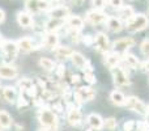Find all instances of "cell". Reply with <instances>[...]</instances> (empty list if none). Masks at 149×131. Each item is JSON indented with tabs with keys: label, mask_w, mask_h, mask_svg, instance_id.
<instances>
[{
	"label": "cell",
	"mask_w": 149,
	"mask_h": 131,
	"mask_svg": "<svg viewBox=\"0 0 149 131\" xmlns=\"http://www.w3.org/2000/svg\"><path fill=\"white\" fill-rule=\"evenodd\" d=\"M38 121L39 123L43 127L49 129L50 131H55L59 126V119H58V116L52 109L50 108H39L38 110Z\"/></svg>",
	"instance_id": "1"
},
{
	"label": "cell",
	"mask_w": 149,
	"mask_h": 131,
	"mask_svg": "<svg viewBox=\"0 0 149 131\" xmlns=\"http://www.w3.org/2000/svg\"><path fill=\"white\" fill-rule=\"evenodd\" d=\"M149 26V20L144 13L134 15L128 21H126V29L128 33H137Z\"/></svg>",
	"instance_id": "2"
},
{
	"label": "cell",
	"mask_w": 149,
	"mask_h": 131,
	"mask_svg": "<svg viewBox=\"0 0 149 131\" xmlns=\"http://www.w3.org/2000/svg\"><path fill=\"white\" fill-rule=\"evenodd\" d=\"M95 97V90L90 87H80L73 92V98L77 104L92 101Z\"/></svg>",
	"instance_id": "3"
},
{
	"label": "cell",
	"mask_w": 149,
	"mask_h": 131,
	"mask_svg": "<svg viewBox=\"0 0 149 131\" xmlns=\"http://www.w3.org/2000/svg\"><path fill=\"white\" fill-rule=\"evenodd\" d=\"M111 75H113V79H114V84L118 85V87H127V85L131 84V80H130L128 75L126 74V71L120 66H116L114 68H111Z\"/></svg>",
	"instance_id": "4"
},
{
	"label": "cell",
	"mask_w": 149,
	"mask_h": 131,
	"mask_svg": "<svg viewBox=\"0 0 149 131\" xmlns=\"http://www.w3.org/2000/svg\"><path fill=\"white\" fill-rule=\"evenodd\" d=\"M94 47L97 49L98 53L101 54H105V53L110 51L111 46H110V41H109V37L106 36L103 32H98L94 36Z\"/></svg>",
	"instance_id": "5"
},
{
	"label": "cell",
	"mask_w": 149,
	"mask_h": 131,
	"mask_svg": "<svg viewBox=\"0 0 149 131\" xmlns=\"http://www.w3.org/2000/svg\"><path fill=\"white\" fill-rule=\"evenodd\" d=\"M124 105L128 109H131L132 111H135V113H137V114H141V116H144L145 111H147L145 104L143 102L140 98L135 97V96H128V97H126V104H124Z\"/></svg>",
	"instance_id": "6"
},
{
	"label": "cell",
	"mask_w": 149,
	"mask_h": 131,
	"mask_svg": "<svg viewBox=\"0 0 149 131\" xmlns=\"http://www.w3.org/2000/svg\"><path fill=\"white\" fill-rule=\"evenodd\" d=\"M135 43H136V42H135V39L132 38V37H123V38H119V39H116V41L114 42L111 50L123 54V53L128 51L131 47H134Z\"/></svg>",
	"instance_id": "7"
},
{
	"label": "cell",
	"mask_w": 149,
	"mask_h": 131,
	"mask_svg": "<svg viewBox=\"0 0 149 131\" xmlns=\"http://www.w3.org/2000/svg\"><path fill=\"white\" fill-rule=\"evenodd\" d=\"M0 49H1L4 57L8 58V59H15V58L17 57L18 51H20V47H18L17 42H16V41H9V39L3 41Z\"/></svg>",
	"instance_id": "8"
},
{
	"label": "cell",
	"mask_w": 149,
	"mask_h": 131,
	"mask_svg": "<svg viewBox=\"0 0 149 131\" xmlns=\"http://www.w3.org/2000/svg\"><path fill=\"white\" fill-rule=\"evenodd\" d=\"M42 46L54 51L59 46V36L56 32H46L42 36Z\"/></svg>",
	"instance_id": "9"
},
{
	"label": "cell",
	"mask_w": 149,
	"mask_h": 131,
	"mask_svg": "<svg viewBox=\"0 0 149 131\" xmlns=\"http://www.w3.org/2000/svg\"><path fill=\"white\" fill-rule=\"evenodd\" d=\"M109 16L105 15L103 12H101L100 9H92V11H88L86 12V21L92 25H101V24H105L106 20H107Z\"/></svg>",
	"instance_id": "10"
},
{
	"label": "cell",
	"mask_w": 149,
	"mask_h": 131,
	"mask_svg": "<svg viewBox=\"0 0 149 131\" xmlns=\"http://www.w3.org/2000/svg\"><path fill=\"white\" fill-rule=\"evenodd\" d=\"M67 121L72 126H80L82 123V114L80 109L74 105H68L67 109Z\"/></svg>",
	"instance_id": "11"
},
{
	"label": "cell",
	"mask_w": 149,
	"mask_h": 131,
	"mask_svg": "<svg viewBox=\"0 0 149 131\" xmlns=\"http://www.w3.org/2000/svg\"><path fill=\"white\" fill-rule=\"evenodd\" d=\"M122 62V54L118 51H114V50H110V51L105 53V58H103V63L107 68H114V67L119 66V63Z\"/></svg>",
	"instance_id": "12"
},
{
	"label": "cell",
	"mask_w": 149,
	"mask_h": 131,
	"mask_svg": "<svg viewBox=\"0 0 149 131\" xmlns=\"http://www.w3.org/2000/svg\"><path fill=\"white\" fill-rule=\"evenodd\" d=\"M50 18H59V20H67L68 16H71V11L68 7L64 5H59V7L51 8L49 11Z\"/></svg>",
	"instance_id": "13"
},
{
	"label": "cell",
	"mask_w": 149,
	"mask_h": 131,
	"mask_svg": "<svg viewBox=\"0 0 149 131\" xmlns=\"http://www.w3.org/2000/svg\"><path fill=\"white\" fill-rule=\"evenodd\" d=\"M18 76V69L10 64H0V79L12 80Z\"/></svg>",
	"instance_id": "14"
},
{
	"label": "cell",
	"mask_w": 149,
	"mask_h": 131,
	"mask_svg": "<svg viewBox=\"0 0 149 131\" xmlns=\"http://www.w3.org/2000/svg\"><path fill=\"white\" fill-rule=\"evenodd\" d=\"M70 59H71V62H72V64L76 67V68L81 69V71H85L88 64H89V62L86 60V58L79 51H73Z\"/></svg>",
	"instance_id": "15"
},
{
	"label": "cell",
	"mask_w": 149,
	"mask_h": 131,
	"mask_svg": "<svg viewBox=\"0 0 149 131\" xmlns=\"http://www.w3.org/2000/svg\"><path fill=\"white\" fill-rule=\"evenodd\" d=\"M105 24H106L109 30L113 32V33H119V32H122L124 28L123 21H122L119 17H107V20H106Z\"/></svg>",
	"instance_id": "16"
},
{
	"label": "cell",
	"mask_w": 149,
	"mask_h": 131,
	"mask_svg": "<svg viewBox=\"0 0 149 131\" xmlns=\"http://www.w3.org/2000/svg\"><path fill=\"white\" fill-rule=\"evenodd\" d=\"M17 45L21 51H24V53H30L37 49L36 42H34L30 37H22V38H20L17 41Z\"/></svg>",
	"instance_id": "17"
},
{
	"label": "cell",
	"mask_w": 149,
	"mask_h": 131,
	"mask_svg": "<svg viewBox=\"0 0 149 131\" xmlns=\"http://www.w3.org/2000/svg\"><path fill=\"white\" fill-rule=\"evenodd\" d=\"M17 22L21 28H31L34 25V20L31 17V13L22 12V11L17 13Z\"/></svg>",
	"instance_id": "18"
},
{
	"label": "cell",
	"mask_w": 149,
	"mask_h": 131,
	"mask_svg": "<svg viewBox=\"0 0 149 131\" xmlns=\"http://www.w3.org/2000/svg\"><path fill=\"white\" fill-rule=\"evenodd\" d=\"M86 123L89 125L92 129L95 130H101L103 129V119L100 114H95V113H90L89 116L86 117Z\"/></svg>",
	"instance_id": "19"
},
{
	"label": "cell",
	"mask_w": 149,
	"mask_h": 131,
	"mask_svg": "<svg viewBox=\"0 0 149 131\" xmlns=\"http://www.w3.org/2000/svg\"><path fill=\"white\" fill-rule=\"evenodd\" d=\"M122 62L128 67V68H132V69L137 68V67L140 66L139 59H137L134 54H131V53H128V51H126V53L122 54Z\"/></svg>",
	"instance_id": "20"
},
{
	"label": "cell",
	"mask_w": 149,
	"mask_h": 131,
	"mask_svg": "<svg viewBox=\"0 0 149 131\" xmlns=\"http://www.w3.org/2000/svg\"><path fill=\"white\" fill-rule=\"evenodd\" d=\"M65 25L68 29H74V30H81L84 28V20L80 16H68L65 20Z\"/></svg>",
	"instance_id": "21"
},
{
	"label": "cell",
	"mask_w": 149,
	"mask_h": 131,
	"mask_svg": "<svg viewBox=\"0 0 149 131\" xmlns=\"http://www.w3.org/2000/svg\"><path fill=\"white\" fill-rule=\"evenodd\" d=\"M65 25V20H59V18H50L45 24V32H58L62 26Z\"/></svg>",
	"instance_id": "22"
},
{
	"label": "cell",
	"mask_w": 149,
	"mask_h": 131,
	"mask_svg": "<svg viewBox=\"0 0 149 131\" xmlns=\"http://www.w3.org/2000/svg\"><path fill=\"white\" fill-rule=\"evenodd\" d=\"M1 95L3 98L9 104H16V101H17V92L13 87H4L1 90Z\"/></svg>",
	"instance_id": "23"
},
{
	"label": "cell",
	"mask_w": 149,
	"mask_h": 131,
	"mask_svg": "<svg viewBox=\"0 0 149 131\" xmlns=\"http://www.w3.org/2000/svg\"><path fill=\"white\" fill-rule=\"evenodd\" d=\"M54 51H55V55H56L58 59L63 60V59H67V58H71L73 50L71 49L70 46H60V45H59V46H58Z\"/></svg>",
	"instance_id": "24"
},
{
	"label": "cell",
	"mask_w": 149,
	"mask_h": 131,
	"mask_svg": "<svg viewBox=\"0 0 149 131\" xmlns=\"http://www.w3.org/2000/svg\"><path fill=\"white\" fill-rule=\"evenodd\" d=\"M110 100L114 105L116 106H123L126 104V96L120 92V90H113L110 93Z\"/></svg>",
	"instance_id": "25"
},
{
	"label": "cell",
	"mask_w": 149,
	"mask_h": 131,
	"mask_svg": "<svg viewBox=\"0 0 149 131\" xmlns=\"http://www.w3.org/2000/svg\"><path fill=\"white\" fill-rule=\"evenodd\" d=\"M118 15H119V18H120V20L128 21L130 18L135 15V12H134V8L130 7V5H122V7L118 9Z\"/></svg>",
	"instance_id": "26"
},
{
	"label": "cell",
	"mask_w": 149,
	"mask_h": 131,
	"mask_svg": "<svg viewBox=\"0 0 149 131\" xmlns=\"http://www.w3.org/2000/svg\"><path fill=\"white\" fill-rule=\"evenodd\" d=\"M13 125V119L10 117V114L5 110H0V126L3 129H9Z\"/></svg>",
	"instance_id": "27"
},
{
	"label": "cell",
	"mask_w": 149,
	"mask_h": 131,
	"mask_svg": "<svg viewBox=\"0 0 149 131\" xmlns=\"http://www.w3.org/2000/svg\"><path fill=\"white\" fill-rule=\"evenodd\" d=\"M39 66H41L45 71H49V72L55 71V68H56V63L46 57H42L41 59H39Z\"/></svg>",
	"instance_id": "28"
},
{
	"label": "cell",
	"mask_w": 149,
	"mask_h": 131,
	"mask_svg": "<svg viewBox=\"0 0 149 131\" xmlns=\"http://www.w3.org/2000/svg\"><path fill=\"white\" fill-rule=\"evenodd\" d=\"M17 87L21 89V92L25 93V92H28V90L30 89V88H33V87H34V84H33V81H31L30 79H28V77H22V79L18 80Z\"/></svg>",
	"instance_id": "29"
},
{
	"label": "cell",
	"mask_w": 149,
	"mask_h": 131,
	"mask_svg": "<svg viewBox=\"0 0 149 131\" xmlns=\"http://www.w3.org/2000/svg\"><path fill=\"white\" fill-rule=\"evenodd\" d=\"M25 5H26V11H28L29 13H31V15H36V13L39 12L38 0H26Z\"/></svg>",
	"instance_id": "30"
},
{
	"label": "cell",
	"mask_w": 149,
	"mask_h": 131,
	"mask_svg": "<svg viewBox=\"0 0 149 131\" xmlns=\"http://www.w3.org/2000/svg\"><path fill=\"white\" fill-rule=\"evenodd\" d=\"M116 127H118V122H116L115 118L110 117V118L103 119V129H106L109 131H114Z\"/></svg>",
	"instance_id": "31"
},
{
	"label": "cell",
	"mask_w": 149,
	"mask_h": 131,
	"mask_svg": "<svg viewBox=\"0 0 149 131\" xmlns=\"http://www.w3.org/2000/svg\"><path fill=\"white\" fill-rule=\"evenodd\" d=\"M67 36L68 38L71 39L72 42H74V43H79L80 41H81V34H80V30H74V29H68L67 32Z\"/></svg>",
	"instance_id": "32"
},
{
	"label": "cell",
	"mask_w": 149,
	"mask_h": 131,
	"mask_svg": "<svg viewBox=\"0 0 149 131\" xmlns=\"http://www.w3.org/2000/svg\"><path fill=\"white\" fill-rule=\"evenodd\" d=\"M52 8L50 0H38V9L39 12H49Z\"/></svg>",
	"instance_id": "33"
},
{
	"label": "cell",
	"mask_w": 149,
	"mask_h": 131,
	"mask_svg": "<svg viewBox=\"0 0 149 131\" xmlns=\"http://www.w3.org/2000/svg\"><path fill=\"white\" fill-rule=\"evenodd\" d=\"M140 51L147 59H149V39H144L140 45Z\"/></svg>",
	"instance_id": "34"
},
{
	"label": "cell",
	"mask_w": 149,
	"mask_h": 131,
	"mask_svg": "<svg viewBox=\"0 0 149 131\" xmlns=\"http://www.w3.org/2000/svg\"><path fill=\"white\" fill-rule=\"evenodd\" d=\"M84 80L88 83V84H94L95 83V76L93 74V71H84Z\"/></svg>",
	"instance_id": "35"
},
{
	"label": "cell",
	"mask_w": 149,
	"mask_h": 131,
	"mask_svg": "<svg viewBox=\"0 0 149 131\" xmlns=\"http://www.w3.org/2000/svg\"><path fill=\"white\" fill-rule=\"evenodd\" d=\"M106 1H107L109 5H110L111 8H114V9H119V8L123 5V0H106Z\"/></svg>",
	"instance_id": "36"
},
{
	"label": "cell",
	"mask_w": 149,
	"mask_h": 131,
	"mask_svg": "<svg viewBox=\"0 0 149 131\" xmlns=\"http://www.w3.org/2000/svg\"><path fill=\"white\" fill-rule=\"evenodd\" d=\"M16 104H17L18 108H25V106L29 105V101L26 100L25 96H20V97H17V101H16Z\"/></svg>",
	"instance_id": "37"
},
{
	"label": "cell",
	"mask_w": 149,
	"mask_h": 131,
	"mask_svg": "<svg viewBox=\"0 0 149 131\" xmlns=\"http://www.w3.org/2000/svg\"><path fill=\"white\" fill-rule=\"evenodd\" d=\"M136 129H137V131H149V122H147V121L137 122Z\"/></svg>",
	"instance_id": "38"
},
{
	"label": "cell",
	"mask_w": 149,
	"mask_h": 131,
	"mask_svg": "<svg viewBox=\"0 0 149 131\" xmlns=\"http://www.w3.org/2000/svg\"><path fill=\"white\" fill-rule=\"evenodd\" d=\"M106 0H92V5L94 7V9H102L105 7Z\"/></svg>",
	"instance_id": "39"
},
{
	"label": "cell",
	"mask_w": 149,
	"mask_h": 131,
	"mask_svg": "<svg viewBox=\"0 0 149 131\" xmlns=\"http://www.w3.org/2000/svg\"><path fill=\"white\" fill-rule=\"evenodd\" d=\"M55 71H56V75L59 79H62L63 76H64V72H65V67L63 64H59L58 66V68H55Z\"/></svg>",
	"instance_id": "40"
},
{
	"label": "cell",
	"mask_w": 149,
	"mask_h": 131,
	"mask_svg": "<svg viewBox=\"0 0 149 131\" xmlns=\"http://www.w3.org/2000/svg\"><path fill=\"white\" fill-rule=\"evenodd\" d=\"M123 127H124V131H132L134 127H136V123L134 121H127Z\"/></svg>",
	"instance_id": "41"
},
{
	"label": "cell",
	"mask_w": 149,
	"mask_h": 131,
	"mask_svg": "<svg viewBox=\"0 0 149 131\" xmlns=\"http://www.w3.org/2000/svg\"><path fill=\"white\" fill-rule=\"evenodd\" d=\"M82 42H84V43H86V45H93V43H94V37L84 36V37H82Z\"/></svg>",
	"instance_id": "42"
},
{
	"label": "cell",
	"mask_w": 149,
	"mask_h": 131,
	"mask_svg": "<svg viewBox=\"0 0 149 131\" xmlns=\"http://www.w3.org/2000/svg\"><path fill=\"white\" fill-rule=\"evenodd\" d=\"M52 110L55 111V113H62L63 110H64V109H63V106H62V104H59V102H56V104H54V105H52Z\"/></svg>",
	"instance_id": "43"
},
{
	"label": "cell",
	"mask_w": 149,
	"mask_h": 131,
	"mask_svg": "<svg viewBox=\"0 0 149 131\" xmlns=\"http://www.w3.org/2000/svg\"><path fill=\"white\" fill-rule=\"evenodd\" d=\"M141 69L144 72H147V74H149V59H147L144 63H141Z\"/></svg>",
	"instance_id": "44"
},
{
	"label": "cell",
	"mask_w": 149,
	"mask_h": 131,
	"mask_svg": "<svg viewBox=\"0 0 149 131\" xmlns=\"http://www.w3.org/2000/svg\"><path fill=\"white\" fill-rule=\"evenodd\" d=\"M79 81H80L79 75H72V76H71V83H72V84H77Z\"/></svg>",
	"instance_id": "45"
},
{
	"label": "cell",
	"mask_w": 149,
	"mask_h": 131,
	"mask_svg": "<svg viewBox=\"0 0 149 131\" xmlns=\"http://www.w3.org/2000/svg\"><path fill=\"white\" fill-rule=\"evenodd\" d=\"M4 20H5V12L3 9H0V24H1Z\"/></svg>",
	"instance_id": "46"
},
{
	"label": "cell",
	"mask_w": 149,
	"mask_h": 131,
	"mask_svg": "<svg viewBox=\"0 0 149 131\" xmlns=\"http://www.w3.org/2000/svg\"><path fill=\"white\" fill-rule=\"evenodd\" d=\"M144 116H145V121L149 122V105L147 106V111H145V114H144Z\"/></svg>",
	"instance_id": "47"
},
{
	"label": "cell",
	"mask_w": 149,
	"mask_h": 131,
	"mask_svg": "<svg viewBox=\"0 0 149 131\" xmlns=\"http://www.w3.org/2000/svg\"><path fill=\"white\" fill-rule=\"evenodd\" d=\"M84 1H85V0H72V3L74 5H81Z\"/></svg>",
	"instance_id": "48"
},
{
	"label": "cell",
	"mask_w": 149,
	"mask_h": 131,
	"mask_svg": "<svg viewBox=\"0 0 149 131\" xmlns=\"http://www.w3.org/2000/svg\"><path fill=\"white\" fill-rule=\"evenodd\" d=\"M3 41H4V39H3V37H1V34H0V46H1V43H3Z\"/></svg>",
	"instance_id": "49"
},
{
	"label": "cell",
	"mask_w": 149,
	"mask_h": 131,
	"mask_svg": "<svg viewBox=\"0 0 149 131\" xmlns=\"http://www.w3.org/2000/svg\"><path fill=\"white\" fill-rule=\"evenodd\" d=\"M85 131H97L95 129H92V127H90V129H88V130H85Z\"/></svg>",
	"instance_id": "50"
},
{
	"label": "cell",
	"mask_w": 149,
	"mask_h": 131,
	"mask_svg": "<svg viewBox=\"0 0 149 131\" xmlns=\"http://www.w3.org/2000/svg\"><path fill=\"white\" fill-rule=\"evenodd\" d=\"M1 130H3V127H1V126H0V131H1Z\"/></svg>",
	"instance_id": "51"
},
{
	"label": "cell",
	"mask_w": 149,
	"mask_h": 131,
	"mask_svg": "<svg viewBox=\"0 0 149 131\" xmlns=\"http://www.w3.org/2000/svg\"><path fill=\"white\" fill-rule=\"evenodd\" d=\"M148 16H149V9H148Z\"/></svg>",
	"instance_id": "52"
},
{
	"label": "cell",
	"mask_w": 149,
	"mask_h": 131,
	"mask_svg": "<svg viewBox=\"0 0 149 131\" xmlns=\"http://www.w3.org/2000/svg\"><path fill=\"white\" fill-rule=\"evenodd\" d=\"M58 1H62V0H58Z\"/></svg>",
	"instance_id": "53"
}]
</instances>
